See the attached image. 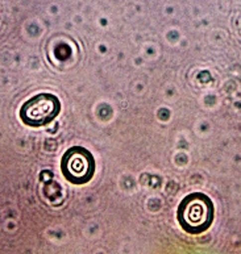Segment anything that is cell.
Listing matches in <instances>:
<instances>
[{"label": "cell", "instance_id": "obj_3", "mask_svg": "<svg viewBox=\"0 0 241 254\" xmlns=\"http://www.w3.org/2000/svg\"><path fill=\"white\" fill-rule=\"evenodd\" d=\"M61 170L69 182L74 185L87 183L94 175V157L84 148H70L61 159Z\"/></svg>", "mask_w": 241, "mask_h": 254}, {"label": "cell", "instance_id": "obj_2", "mask_svg": "<svg viewBox=\"0 0 241 254\" xmlns=\"http://www.w3.org/2000/svg\"><path fill=\"white\" fill-rule=\"evenodd\" d=\"M60 100L52 94H38L24 103L20 118L29 127H44L60 114Z\"/></svg>", "mask_w": 241, "mask_h": 254}, {"label": "cell", "instance_id": "obj_1", "mask_svg": "<svg viewBox=\"0 0 241 254\" xmlns=\"http://www.w3.org/2000/svg\"><path fill=\"white\" fill-rule=\"evenodd\" d=\"M214 203L202 192L190 193L178 207L177 217L187 233L199 235L207 231L214 221Z\"/></svg>", "mask_w": 241, "mask_h": 254}]
</instances>
